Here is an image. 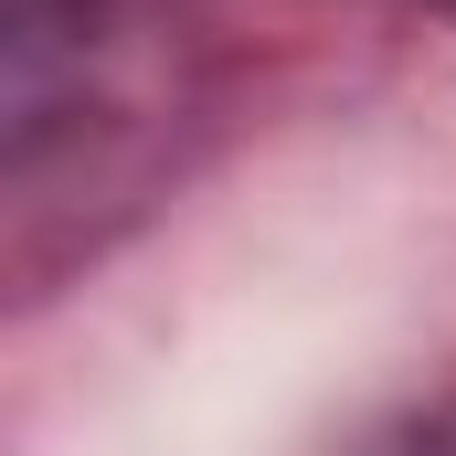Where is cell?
<instances>
[{"instance_id":"cell-1","label":"cell","mask_w":456,"mask_h":456,"mask_svg":"<svg viewBox=\"0 0 456 456\" xmlns=\"http://www.w3.org/2000/svg\"><path fill=\"white\" fill-rule=\"evenodd\" d=\"M159 117V75L117 0H0V159L32 181L64 138Z\"/></svg>"}]
</instances>
